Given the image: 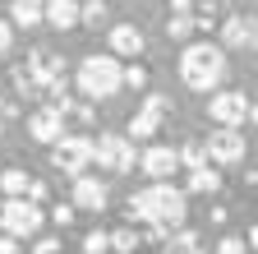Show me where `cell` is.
Instances as JSON below:
<instances>
[{"label": "cell", "mask_w": 258, "mask_h": 254, "mask_svg": "<svg viewBox=\"0 0 258 254\" xmlns=\"http://www.w3.org/2000/svg\"><path fill=\"white\" fill-rule=\"evenodd\" d=\"M51 222H55V227L64 231V227L74 222V204H55V208H51Z\"/></svg>", "instance_id": "484cf974"}, {"label": "cell", "mask_w": 258, "mask_h": 254, "mask_svg": "<svg viewBox=\"0 0 258 254\" xmlns=\"http://www.w3.org/2000/svg\"><path fill=\"white\" fill-rule=\"evenodd\" d=\"M143 236L134 231V227H120V231H111V249L115 254H134V245H139Z\"/></svg>", "instance_id": "44dd1931"}, {"label": "cell", "mask_w": 258, "mask_h": 254, "mask_svg": "<svg viewBox=\"0 0 258 254\" xmlns=\"http://www.w3.org/2000/svg\"><path fill=\"white\" fill-rule=\"evenodd\" d=\"M28 185H32V176H28L23 167H5V171H0V189H5V199L28 194Z\"/></svg>", "instance_id": "e0dca14e"}, {"label": "cell", "mask_w": 258, "mask_h": 254, "mask_svg": "<svg viewBox=\"0 0 258 254\" xmlns=\"http://www.w3.org/2000/svg\"><path fill=\"white\" fill-rule=\"evenodd\" d=\"M46 194H51L46 180H32V185H28V199H32V204H46Z\"/></svg>", "instance_id": "83f0119b"}, {"label": "cell", "mask_w": 258, "mask_h": 254, "mask_svg": "<svg viewBox=\"0 0 258 254\" xmlns=\"http://www.w3.org/2000/svg\"><path fill=\"white\" fill-rule=\"evenodd\" d=\"M226 70L231 65H226V51L217 42H189L180 51V79L194 92H217L226 83Z\"/></svg>", "instance_id": "7a4b0ae2"}, {"label": "cell", "mask_w": 258, "mask_h": 254, "mask_svg": "<svg viewBox=\"0 0 258 254\" xmlns=\"http://www.w3.org/2000/svg\"><path fill=\"white\" fill-rule=\"evenodd\" d=\"M139 171H148L152 180H171V176L180 171V157H175L171 143H148V148L139 153Z\"/></svg>", "instance_id": "30bf717a"}, {"label": "cell", "mask_w": 258, "mask_h": 254, "mask_svg": "<svg viewBox=\"0 0 258 254\" xmlns=\"http://www.w3.org/2000/svg\"><path fill=\"white\" fill-rule=\"evenodd\" d=\"M258 28L249 14H226L221 19V51H253Z\"/></svg>", "instance_id": "8fae6325"}, {"label": "cell", "mask_w": 258, "mask_h": 254, "mask_svg": "<svg viewBox=\"0 0 258 254\" xmlns=\"http://www.w3.org/2000/svg\"><path fill=\"white\" fill-rule=\"evenodd\" d=\"M124 65L115 56H88L83 65H79V92L88 102H102V97H115V92L124 88Z\"/></svg>", "instance_id": "3957f363"}, {"label": "cell", "mask_w": 258, "mask_h": 254, "mask_svg": "<svg viewBox=\"0 0 258 254\" xmlns=\"http://www.w3.org/2000/svg\"><path fill=\"white\" fill-rule=\"evenodd\" d=\"M0 254H19V240L14 236H0Z\"/></svg>", "instance_id": "4dcf8cb0"}, {"label": "cell", "mask_w": 258, "mask_h": 254, "mask_svg": "<svg viewBox=\"0 0 258 254\" xmlns=\"http://www.w3.org/2000/svg\"><path fill=\"white\" fill-rule=\"evenodd\" d=\"M189 189H194V194H217V189H221V171H212V167L189 171Z\"/></svg>", "instance_id": "ac0fdd59"}, {"label": "cell", "mask_w": 258, "mask_h": 254, "mask_svg": "<svg viewBox=\"0 0 258 254\" xmlns=\"http://www.w3.org/2000/svg\"><path fill=\"white\" fill-rule=\"evenodd\" d=\"M51 167L60 176H83L92 167V139L88 134H60L51 143Z\"/></svg>", "instance_id": "5b68a950"}, {"label": "cell", "mask_w": 258, "mask_h": 254, "mask_svg": "<svg viewBox=\"0 0 258 254\" xmlns=\"http://www.w3.org/2000/svg\"><path fill=\"white\" fill-rule=\"evenodd\" d=\"M42 14H46V0H10V19L19 28H37Z\"/></svg>", "instance_id": "2e32d148"}, {"label": "cell", "mask_w": 258, "mask_h": 254, "mask_svg": "<svg viewBox=\"0 0 258 254\" xmlns=\"http://www.w3.org/2000/svg\"><path fill=\"white\" fill-rule=\"evenodd\" d=\"M143 51H148V37H143L139 23H115V28H111V56H115V60H120V56H134V60H139Z\"/></svg>", "instance_id": "5bb4252c"}, {"label": "cell", "mask_w": 258, "mask_h": 254, "mask_svg": "<svg viewBox=\"0 0 258 254\" xmlns=\"http://www.w3.org/2000/svg\"><path fill=\"white\" fill-rule=\"evenodd\" d=\"M111 249V231H88L83 236V254H106Z\"/></svg>", "instance_id": "603a6c76"}, {"label": "cell", "mask_w": 258, "mask_h": 254, "mask_svg": "<svg viewBox=\"0 0 258 254\" xmlns=\"http://www.w3.org/2000/svg\"><path fill=\"white\" fill-rule=\"evenodd\" d=\"M171 116V97H161V92H148L143 97V107L134 111V120H129V139H152L157 130H161V120Z\"/></svg>", "instance_id": "9c48e42d"}, {"label": "cell", "mask_w": 258, "mask_h": 254, "mask_svg": "<svg viewBox=\"0 0 258 254\" xmlns=\"http://www.w3.org/2000/svg\"><path fill=\"white\" fill-rule=\"evenodd\" d=\"M194 28H199V19H194V14H175V19H166V37H171V42H189Z\"/></svg>", "instance_id": "d6986e66"}, {"label": "cell", "mask_w": 258, "mask_h": 254, "mask_svg": "<svg viewBox=\"0 0 258 254\" xmlns=\"http://www.w3.org/2000/svg\"><path fill=\"white\" fill-rule=\"evenodd\" d=\"M171 14H194V0H171Z\"/></svg>", "instance_id": "f546056e"}, {"label": "cell", "mask_w": 258, "mask_h": 254, "mask_svg": "<svg viewBox=\"0 0 258 254\" xmlns=\"http://www.w3.org/2000/svg\"><path fill=\"white\" fill-rule=\"evenodd\" d=\"M208 120L240 130L244 120H253V102L244 97V92H212V97H208Z\"/></svg>", "instance_id": "ba28073f"}, {"label": "cell", "mask_w": 258, "mask_h": 254, "mask_svg": "<svg viewBox=\"0 0 258 254\" xmlns=\"http://www.w3.org/2000/svg\"><path fill=\"white\" fill-rule=\"evenodd\" d=\"M184 217H189V189H180L171 180H152L148 189H139L129 199V222H148L157 240L166 231H180Z\"/></svg>", "instance_id": "6da1fadb"}, {"label": "cell", "mask_w": 258, "mask_h": 254, "mask_svg": "<svg viewBox=\"0 0 258 254\" xmlns=\"http://www.w3.org/2000/svg\"><path fill=\"white\" fill-rule=\"evenodd\" d=\"M106 199H111L106 180H97V176H88V171L74 176V208H83V213H102Z\"/></svg>", "instance_id": "7c38bea8"}, {"label": "cell", "mask_w": 258, "mask_h": 254, "mask_svg": "<svg viewBox=\"0 0 258 254\" xmlns=\"http://www.w3.org/2000/svg\"><path fill=\"white\" fill-rule=\"evenodd\" d=\"M42 23L60 28V33L79 28V0H46V14H42Z\"/></svg>", "instance_id": "9a60e30c"}, {"label": "cell", "mask_w": 258, "mask_h": 254, "mask_svg": "<svg viewBox=\"0 0 258 254\" xmlns=\"http://www.w3.org/2000/svg\"><path fill=\"white\" fill-rule=\"evenodd\" d=\"M14 46V28H10V19H0V56H5Z\"/></svg>", "instance_id": "4316f807"}, {"label": "cell", "mask_w": 258, "mask_h": 254, "mask_svg": "<svg viewBox=\"0 0 258 254\" xmlns=\"http://www.w3.org/2000/svg\"><path fill=\"white\" fill-rule=\"evenodd\" d=\"M203 153H208V162H217V167H235V162H244V153H249L244 130L217 125V130L208 134V143H203Z\"/></svg>", "instance_id": "52a82bcc"}, {"label": "cell", "mask_w": 258, "mask_h": 254, "mask_svg": "<svg viewBox=\"0 0 258 254\" xmlns=\"http://www.w3.org/2000/svg\"><path fill=\"white\" fill-rule=\"evenodd\" d=\"M120 83H124V88H148V70H143L139 60H134V65L124 70V79H120Z\"/></svg>", "instance_id": "d4e9b609"}, {"label": "cell", "mask_w": 258, "mask_h": 254, "mask_svg": "<svg viewBox=\"0 0 258 254\" xmlns=\"http://www.w3.org/2000/svg\"><path fill=\"white\" fill-rule=\"evenodd\" d=\"M42 204H32L28 194H14V199H5L0 204V227H5V236H14V240H32L42 231Z\"/></svg>", "instance_id": "277c9868"}, {"label": "cell", "mask_w": 258, "mask_h": 254, "mask_svg": "<svg viewBox=\"0 0 258 254\" xmlns=\"http://www.w3.org/2000/svg\"><path fill=\"white\" fill-rule=\"evenodd\" d=\"M32 254H60V236H55V240H37V245H32Z\"/></svg>", "instance_id": "f1b7e54d"}, {"label": "cell", "mask_w": 258, "mask_h": 254, "mask_svg": "<svg viewBox=\"0 0 258 254\" xmlns=\"http://www.w3.org/2000/svg\"><path fill=\"white\" fill-rule=\"evenodd\" d=\"M217 254H249V240L244 236H221L217 240Z\"/></svg>", "instance_id": "cb8c5ba5"}, {"label": "cell", "mask_w": 258, "mask_h": 254, "mask_svg": "<svg viewBox=\"0 0 258 254\" xmlns=\"http://www.w3.org/2000/svg\"><path fill=\"white\" fill-rule=\"evenodd\" d=\"M92 162L106 167V171H134L139 167L134 139H129V134H102V139H92Z\"/></svg>", "instance_id": "8992f818"}, {"label": "cell", "mask_w": 258, "mask_h": 254, "mask_svg": "<svg viewBox=\"0 0 258 254\" xmlns=\"http://www.w3.org/2000/svg\"><path fill=\"white\" fill-rule=\"evenodd\" d=\"M28 134L37 139V143H55L60 134H64V111H55V107H42V111H32L28 116Z\"/></svg>", "instance_id": "4fadbf2b"}, {"label": "cell", "mask_w": 258, "mask_h": 254, "mask_svg": "<svg viewBox=\"0 0 258 254\" xmlns=\"http://www.w3.org/2000/svg\"><path fill=\"white\" fill-rule=\"evenodd\" d=\"M106 19V0H88V5H79V23H102Z\"/></svg>", "instance_id": "7402d4cb"}, {"label": "cell", "mask_w": 258, "mask_h": 254, "mask_svg": "<svg viewBox=\"0 0 258 254\" xmlns=\"http://www.w3.org/2000/svg\"><path fill=\"white\" fill-rule=\"evenodd\" d=\"M175 157H180V167H184V171H199V167H208V153H203V143H184V148H175Z\"/></svg>", "instance_id": "ffe728a7"}]
</instances>
